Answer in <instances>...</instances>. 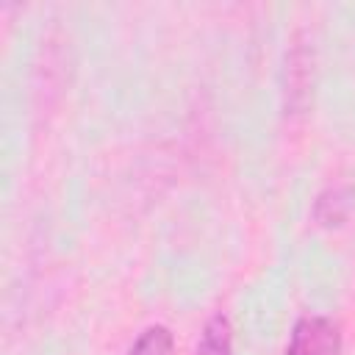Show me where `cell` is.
<instances>
[{
    "label": "cell",
    "mask_w": 355,
    "mask_h": 355,
    "mask_svg": "<svg viewBox=\"0 0 355 355\" xmlns=\"http://www.w3.org/2000/svg\"><path fill=\"white\" fill-rule=\"evenodd\" d=\"M355 214V186L347 180L338 183H327L311 205V219L313 225L324 227V230H338L349 222V216Z\"/></svg>",
    "instance_id": "3957f363"
},
{
    "label": "cell",
    "mask_w": 355,
    "mask_h": 355,
    "mask_svg": "<svg viewBox=\"0 0 355 355\" xmlns=\"http://www.w3.org/2000/svg\"><path fill=\"white\" fill-rule=\"evenodd\" d=\"M194 355H233V324L227 313L214 311L194 344Z\"/></svg>",
    "instance_id": "277c9868"
},
{
    "label": "cell",
    "mask_w": 355,
    "mask_h": 355,
    "mask_svg": "<svg viewBox=\"0 0 355 355\" xmlns=\"http://www.w3.org/2000/svg\"><path fill=\"white\" fill-rule=\"evenodd\" d=\"M175 352H178L175 333L161 322L147 324L128 347V355H175Z\"/></svg>",
    "instance_id": "5b68a950"
},
{
    "label": "cell",
    "mask_w": 355,
    "mask_h": 355,
    "mask_svg": "<svg viewBox=\"0 0 355 355\" xmlns=\"http://www.w3.org/2000/svg\"><path fill=\"white\" fill-rule=\"evenodd\" d=\"M313 103V47L302 31L291 33L283 58V114L305 116Z\"/></svg>",
    "instance_id": "6da1fadb"
},
{
    "label": "cell",
    "mask_w": 355,
    "mask_h": 355,
    "mask_svg": "<svg viewBox=\"0 0 355 355\" xmlns=\"http://www.w3.org/2000/svg\"><path fill=\"white\" fill-rule=\"evenodd\" d=\"M283 355H344L341 322L327 313H302L294 319Z\"/></svg>",
    "instance_id": "7a4b0ae2"
}]
</instances>
